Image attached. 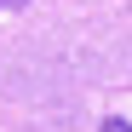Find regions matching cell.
<instances>
[{"instance_id":"6da1fadb","label":"cell","mask_w":132,"mask_h":132,"mask_svg":"<svg viewBox=\"0 0 132 132\" xmlns=\"http://www.w3.org/2000/svg\"><path fill=\"white\" fill-rule=\"evenodd\" d=\"M98 132H132V121H121V115H109V121H103Z\"/></svg>"},{"instance_id":"7a4b0ae2","label":"cell","mask_w":132,"mask_h":132,"mask_svg":"<svg viewBox=\"0 0 132 132\" xmlns=\"http://www.w3.org/2000/svg\"><path fill=\"white\" fill-rule=\"evenodd\" d=\"M6 6H29V0H0V12H6Z\"/></svg>"}]
</instances>
